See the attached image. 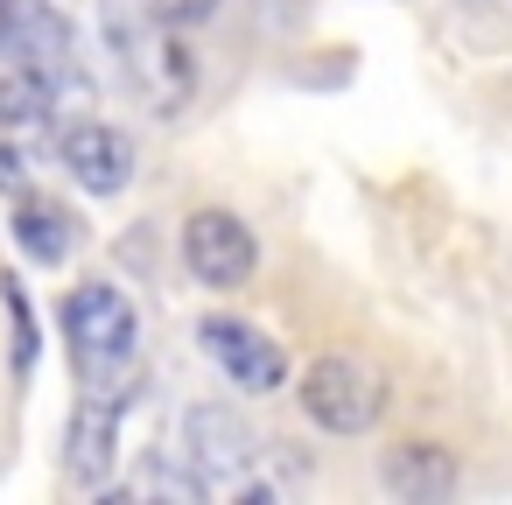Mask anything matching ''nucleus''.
I'll return each mask as SVG.
<instances>
[{"mask_svg":"<svg viewBox=\"0 0 512 505\" xmlns=\"http://www.w3.org/2000/svg\"><path fill=\"white\" fill-rule=\"evenodd\" d=\"M15 246H22L29 260H43V267H57V260L71 253V218H64L57 204H22V211H15Z\"/></svg>","mask_w":512,"mask_h":505,"instance_id":"nucleus-12","label":"nucleus"},{"mask_svg":"<svg viewBox=\"0 0 512 505\" xmlns=\"http://www.w3.org/2000/svg\"><path fill=\"white\" fill-rule=\"evenodd\" d=\"M50 106H57V78H43L15 50L0 57V120H8V127H43Z\"/></svg>","mask_w":512,"mask_h":505,"instance_id":"nucleus-11","label":"nucleus"},{"mask_svg":"<svg viewBox=\"0 0 512 505\" xmlns=\"http://www.w3.org/2000/svg\"><path fill=\"white\" fill-rule=\"evenodd\" d=\"M302 414H309L316 428H330V435H365V428L386 414V379H379L365 358L330 351V358H316V365L302 372Z\"/></svg>","mask_w":512,"mask_h":505,"instance_id":"nucleus-1","label":"nucleus"},{"mask_svg":"<svg viewBox=\"0 0 512 505\" xmlns=\"http://www.w3.org/2000/svg\"><path fill=\"white\" fill-rule=\"evenodd\" d=\"M0 50H15L22 64H36L43 78H71V57H78V36L71 22L50 8V0H0Z\"/></svg>","mask_w":512,"mask_h":505,"instance_id":"nucleus-5","label":"nucleus"},{"mask_svg":"<svg viewBox=\"0 0 512 505\" xmlns=\"http://www.w3.org/2000/svg\"><path fill=\"white\" fill-rule=\"evenodd\" d=\"M148 15H155L162 29H197V22L218 15V0H148Z\"/></svg>","mask_w":512,"mask_h":505,"instance_id":"nucleus-13","label":"nucleus"},{"mask_svg":"<svg viewBox=\"0 0 512 505\" xmlns=\"http://www.w3.org/2000/svg\"><path fill=\"white\" fill-rule=\"evenodd\" d=\"M113 435H120V393H92L85 407H78V421H71V456H64V470H71V484H106V470H113Z\"/></svg>","mask_w":512,"mask_h":505,"instance_id":"nucleus-10","label":"nucleus"},{"mask_svg":"<svg viewBox=\"0 0 512 505\" xmlns=\"http://www.w3.org/2000/svg\"><path fill=\"white\" fill-rule=\"evenodd\" d=\"M379 484L393 498H407V505H435V498H449L463 484V463L442 442H400V449L379 456Z\"/></svg>","mask_w":512,"mask_h":505,"instance_id":"nucleus-8","label":"nucleus"},{"mask_svg":"<svg viewBox=\"0 0 512 505\" xmlns=\"http://www.w3.org/2000/svg\"><path fill=\"white\" fill-rule=\"evenodd\" d=\"M253 260H260V246H253L246 218H232V211H197V218L183 225V267H190L204 288H246V281H253Z\"/></svg>","mask_w":512,"mask_h":505,"instance_id":"nucleus-4","label":"nucleus"},{"mask_svg":"<svg viewBox=\"0 0 512 505\" xmlns=\"http://www.w3.org/2000/svg\"><path fill=\"white\" fill-rule=\"evenodd\" d=\"M64 330H71V344H78V358L85 365H127L134 358V337H141V316H134V302L120 295V288H106V281H92V288H78L71 302H64Z\"/></svg>","mask_w":512,"mask_h":505,"instance_id":"nucleus-3","label":"nucleus"},{"mask_svg":"<svg viewBox=\"0 0 512 505\" xmlns=\"http://www.w3.org/2000/svg\"><path fill=\"white\" fill-rule=\"evenodd\" d=\"M197 337H204V351L232 372V386H246V393H274V386L288 379V351H281L274 337H260L253 323H239V316H211Z\"/></svg>","mask_w":512,"mask_h":505,"instance_id":"nucleus-6","label":"nucleus"},{"mask_svg":"<svg viewBox=\"0 0 512 505\" xmlns=\"http://www.w3.org/2000/svg\"><path fill=\"white\" fill-rule=\"evenodd\" d=\"M127 71H134V85L155 99V113H176V106L190 99V85H197V64H190V50H183L176 36L127 43Z\"/></svg>","mask_w":512,"mask_h":505,"instance_id":"nucleus-9","label":"nucleus"},{"mask_svg":"<svg viewBox=\"0 0 512 505\" xmlns=\"http://www.w3.org/2000/svg\"><path fill=\"white\" fill-rule=\"evenodd\" d=\"M0 190H22V155L0 148Z\"/></svg>","mask_w":512,"mask_h":505,"instance_id":"nucleus-14","label":"nucleus"},{"mask_svg":"<svg viewBox=\"0 0 512 505\" xmlns=\"http://www.w3.org/2000/svg\"><path fill=\"white\" fill-rule=\"evenodd\" d=\"M64 169H71L92 197H120V190L134 183V141H127L120 127H106V120L71 127V134H64Z\"/></svg>","mask_w":512,"mask_h":505,"instance_id":"nucleus-7","label":"nucleus"},{"mask_svg":"<svg viewBox=\"0 0 512 505\" xmlns=\"http://www.w3.org/2000/svg\"><path fill=\"white\" fill-rule=\"evenodd\" d=\"M183 456H190V477L204 491H246L253 484V463H260V435L232 414V407H190L183 414Z\"/></svg>","mask_w":512,"mask_h":505,"instance_id":"nucleus-2","label":"nucleus"}]
</instances>
